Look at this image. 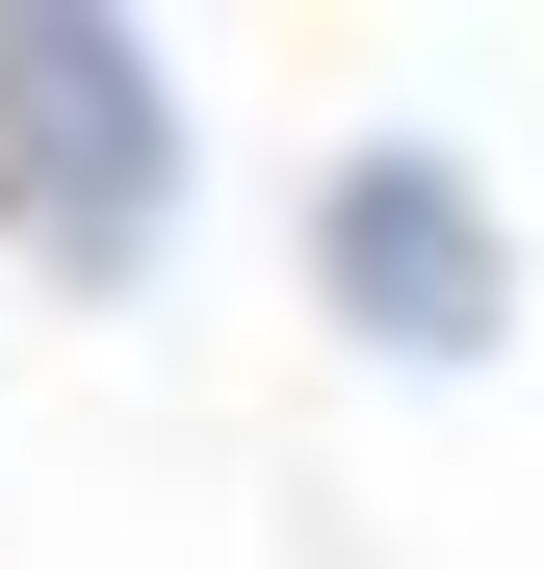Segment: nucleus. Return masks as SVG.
Segmentation results:
<instances>
[{
    "instance_id": "2",
    "label": "nucleus",
    "mask_w": 544,
    "mask_h": 569,
    "mask_svg": "<svg viewBox=\"0 0 544 569\" xmlns=\"http://www.w3.org/2000/svg\"><path fill=\"white\" fill-rule=\"evenodd\" d=\"M337 311L415 337V362L493 337V233H467V181H441V156H337Z\"/></svg>"
},
{
    "instance_id": "1",
    "label": "nucleus",
    "mask_w": 544,
    "mask_h": 569,
    "mask_svg": "<svg viewBox=\"0 0 544 569\" xmlns=\"http://www.w3.org/2000/svg\"><path fill=\"white\" fill-rule=\"evenodd\" d=\"M0 181H27V233L156 259V52L78 27V0H27V27H0Z\"/></svg>"
}]
</instances>
